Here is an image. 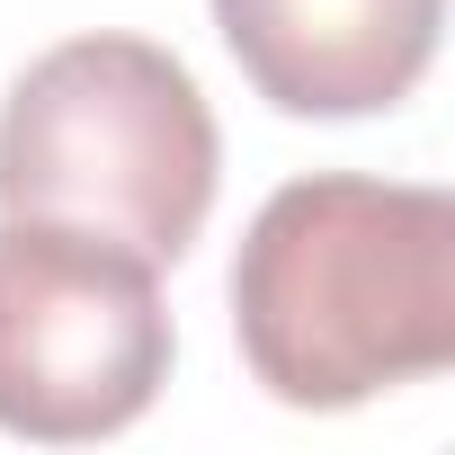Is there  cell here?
I'll return each mask as SVG.
<instances>
[{
  "label": "cell",
  "instance_id": "6da1fadb",
  "mask_svg": "<svg viewBox=\"0 0 455 455\" xmlns=\"http://www.w3.org/2000/svg\"><path fill=\"white\" fill-rule=\"evenodd\" d=\"M233 331L286 411H357L455 366V196L411 179H295L233 259Z\"/></svg>",
  "mask_w": 455,
  "mask_h": 455
},
{
  "label": "cell",
  "instance_id": "7a4b0ae2",
  "mask_svg": "<svg viewBox=\"0 0 455 455\" xmlns=\"http://www.w3.org/2000/svg\"><path fill=\"white\" fill-rule=\"evenodd\" d=\"M214 108L152 36H72L0 108V214L99 233L152 268L188 259L214 214Z\"/></svg>",
  "mask_w": 455,
  "mask_h": 455
},
{
  "label": "cell",
  "instance_id": "3957f363",
  "mask_svg": "<svg viewBox=\"0 0 455 455\" xmlns=\"http://www.w3.org/2000/svg\"><path fill=\"white\" fill-rule=\"evenodd\" d=\"M161 384V268L72 223L0 214V428L36 446H90L134 428Z\"/></svg>",
  "mask_w": 455,
  "mask_h": 455
},
{
  "label": "cell",
  "instance_id": "277c9868",
  "mask_svg": "<svg viewBox=\"0 0 455 455\" xmlns=\"http://www.w3.org/2000/svg\"><path fill=\"white\" fill-rule=\"evenodd\" d=\"M446 0H214V28L286 116H375L437 63Z\"/></svg>",
  "mask_w": 455,
  "mask_h": 455
}]
</instances>
